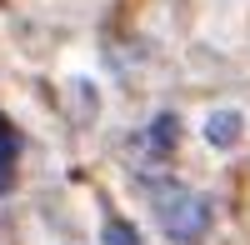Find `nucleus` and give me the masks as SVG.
<instances>
[{
    "label": "nucleus",
    "mask_w": 250,
    "mask_h": 245,
    "mask_svg": "<svg viewBox=\"0 0 250 245\" xmlns=\"http://www.w3.org/2000/svg\"><path fill=\"white\" fill-rule=\"evenodd\" d=\"M160 225L170 230L175 240H200L205 225H210V200L195 190H170L160 195Z\"/></svg>",
    "instance_id": "obj_1"
},
{
    "label": "nucleus",
    "mask_w": 250,
    "mask_h": 245,
    "mask_svg": "<svg viewBox=\"0 0 250 245\" xmlns=\"http://www.w3.org/2000/svg\"><path fill=\"white\" fill-rule=\"evenodd\" d=\"M235 125H240V120H235V110H220L210 125H205V135H210L215 145H230V140H235Z\"/></svg>",
    "instance_id": "obj_2"
},
{
    "label": "nucleus",
    "mask_w": 250,
    "mask_h": 245,
    "mask_svg": "<svg viewBox=\"0 0 250 245\" xmlns=\"http://www.w3.org/2000/svg\"><path fill=\"white\" fill-rule=\"evenodd\" d=\"M105 245H140V235L125 225V220H110L105 225Z\"/></svg>",
    "instance_id": "obj_3"
},
{
    "label": "nucleus",
    "mask_w": 250,
    "mask_h": 245,
    "mask_svg": "<svg viewBox=\"0 0 250 245\" xmlns=\"http://www.w3.org/2000/svg\"><path fill=\"white\" fill-rule=\"evenodd\" d=\"M10 160H15V140H0V190H10Z\"/></svg>",
    "instance_id": "obj_4"
}]
</instances>
